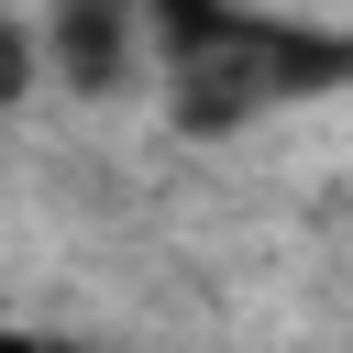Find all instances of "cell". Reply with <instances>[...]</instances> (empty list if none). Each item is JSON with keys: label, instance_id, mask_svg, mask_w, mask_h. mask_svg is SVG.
I'll return each mask as SVG.
<instances>
[{"label": "cell", "instance_id": "2", "mask_svg": "<svg viewBox=\"0 0 353 353\" xmlns=\"http://www.w3.org/2000/svg\"><path fill=\"white\" fill-rule=\"evenodd\" d=\"M143 0H55L44 11V66H55V88H121L132 66H143Z\"/></svg>", "mask_w": 353, "mask_h": 353}, {"label": "cell", "instance_id": "4", "mask_svg": "<svg viewBox=\"0 0 353 353\" xmlns=\"http://www.w3.org/2000/svg\"><path fill=\"white\" fill-rule=\"evenodd\" d=\"M0 353H77V342H55V331H33V320L0 309Z\"/></svg>", "mask_w": 353, "mask_h": 353}, {"label": "cell", "instance_id": "1", "mask_svg": "<svg viewBox=\"0 0 353 353\" xmlns=\"http://www.w3.org/2000/svg\"><path fill=\"white\" fill-rule=\"evenodd\" d=\"M165 66H176V121L188 132H221L265 99H309V88H353V44L342 33H309V22H276V11H243V0H143Z\"/></svg>", "mask_w": 353, "mask_h": 353}, {"label": "cell", "instance_id": "3", "mask_svg": "<svg viewBox=\"0 0 353 353\" xmlns=\"http://www.w3.org/2000/svg\"><path fill=\"white\" fill-rule=\"evenodd\" d=\"M33 66H44V33H22V22L0 11V110H11V99H33Z\"/></svg>", "mask_w": 353, "mask_h": 353}]
</instances>
